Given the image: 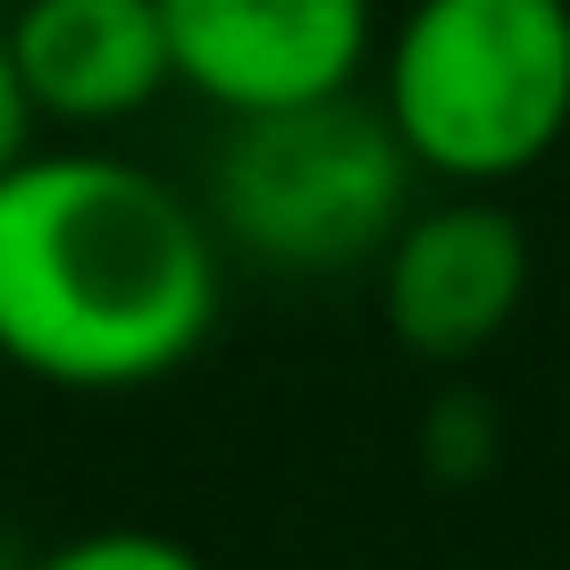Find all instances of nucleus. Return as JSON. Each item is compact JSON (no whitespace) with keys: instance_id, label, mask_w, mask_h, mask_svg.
Here are the masks:
<instances>
[{"instance_id":"obj_1","label":"nucleus","mask_w":570,"mask_h":570,"mask_svg":"<svg viewBox=\"0 0 570 570\" xmlns=\"http://www.w3.org/2000/svg\"><path fill=\"white\" fill-rule=\"evenodd\" d=\"M227 244L160 168L35 142L0 168V353L51 394H142L210 344Z\"/></svg>"},{"instance_id":"obj_2","label":"nucleus","mask_w":570,"mask_h":570,"mask_svg":"<svg viewBox=\"0 0 570 570\" xmlns=\"http://www.w3.org/2000/svg\"><path fill=\"white\" fill-rule=\"evenodd\" d=\"M377 109L445 194H495L570 135V0H403Z\"/></svg>"},{"instance_id":"obj_3","label":"nucleus","mask_w":570,"mask_h":570,"mask_svg":"<svg viewBox=\"0 0 570 570\" xmlns=\"http://www.w3.org/2000/svg\"><path fill=\"white\" fill-rule=\"evenodd\" d=\"M202 210L227 261H252L268 277H353L377 268L394 227L420 210V168L377 92H336L268 118H227Z\"/></svg>"},{"instance_id":"obj_4","label":"nucleus","mask_w":570,"mask_h":570,"mask_svg":"<svg viewBox=\"0 0 570 570\" xmlns=\"http://www.w3.org/2000/svg\"><path fill=\"white\" fill-rule=\"evenodd\" d=\"M168 59L218 118H268L361 92L377 59V0H160Z\"/></svg>"},{"instance_id":"obj_5","label":"nucleus","mask_w":570,"mask_h":570,"mask_svg":"<svg viewBox=\"0 0 570 570\" xmlns=\"http://www.w3.org/2000/svg\"><path fill=\"white\" fill-rule=\"evenodd\" d=\"M529 303V227L495 194H445L394 227L377 252V311L420 361H470Z\"/></svg>"},{"instance_id":"obj_6","label":"nucleus","mask_w":570,"mask_h":570,"mask_svg":"<svg viewBox=\"0 0 570 570\" xmlns=\"http://www.w3.org/2000/svg\"><path fill=\"white\" fill-rule=\"evenodd\" d=\"M9 51H18V85L35 118L76 142L142 118L177 85L160 0H18Z\"/></svg>"},{"instance_id":"obj_7","label":"nucleus","mask_w":570,"mask_h":570,"mask_svg":"<svg viewBox=\"0 0 570 570\" xmlns=\"http://www.w3.org/2000/svg\"><path fill=\"white\" fill-rule=\"evenodd\" d=\"M26 570H210V562L168 529H85V537H59L51 553H35Z\"/></svg>"},{"instance_id":"obj_8","label":"nucleus","mask_w":570,"mask_h":570,"mask_svg":"<svg viewBox=\"0 0 570 570\" xmlns=\"http://www.w3.org/2000/svg\"><path fill=\"white\" fill-rule=\"evenodd\" d=\"M487 453H495V420H487L479 394L453 386L445 403L428 411V470H436V479H479Z\"/></svg>"},{"instance_id":"obj_9","label":"nucleus","mask_w":570,"mask_h":570,"mask_svg":"<svg viewBox=\"0 0 570 570\" xmlns=\"http://www.w3.org/2000/svg\"><path fill=\"white\" fill-rule=\"evenodd\" d=\"M35 101H26L18 85V51H9V18H0V168H18L26 151H35Z\"/></svg>"},{"instance_id":"obj_10","label":"nucleus","mask_w":570,"mask_h":570,"mask_svg":"<svg viewBox=\"0 0 570 570\" xmlns=\"http://www.w3.org/2000/svg\"><path fill=\"white\" fill-rule=\"evenodd\" d=\"M26 562H35V553H18V546H0V570H26Z\"/></svg>"},{"instance_id":"obj_11","label":"nucleus","mask_w":570,"mask_h":570,"mask_svg":"<svg viewBox=\"0 0 570 570\" xmlns=\"http://www.w3.org/2000/svg\"><path fill=\"white\" fill-rule=\"evenodd\" d=\"M9 377H18V370H9V353H0V394H9Z\"/></svg>"}]
</instances>
